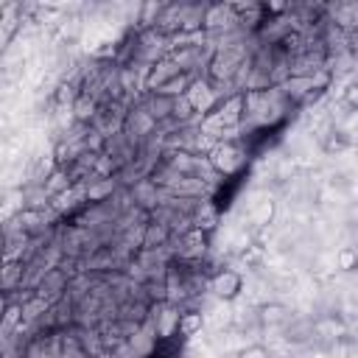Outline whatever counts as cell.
Listing matches in <instances>:
<instances>
[{
  "label": "cell",
  "mask_w": 358,
  "mask_h": 358,
  "mask_svg": "<svg viewBox=\"0 0 358 358\" xmlns=\"http://www.w3.org/2000/svg\"><path fill=\"white\" fill-rule=\"evenodd\" d=\"M201 126L207 134H224V131L243 126V92H235L218 101V106L201 120Z\"/></svg>",
  "instance_id": "2"
},
{
  "label": "cell",
  "mask_w": 358,
  "mask_h": 358,
  "mask_svg": "<svg viewBox=\"0 0 358 358\" xmlns=\"http://www.w3.org/2000/svg\"><path fill=\"white\" fill-rule=\"evenodd\" d=\"M201 327H204V316H201V310H179V327H176V336H179V338L199 336Z\"/></svg>",
  "instance_id": "6"
},
{
  "label": "cell",
  "mask_w": 358,
  "mask_h": 358,
  "mask_svg": "<svg viewBox=\"0 0 358 358\" xmlns=\"http://www.w3.org/2000/svg\"><path fill=\"white\" fill-rule=\"evenodd\" d=\"M207 162L215 173L221 176H235L243 162H246V151L235 143V140H218L210 151H207Z\"/></svg>",
  "instance_id": "3"
},
{
  "label": "cell",
  "mask_w": 358,
  "mask_h": 358,
  "mask_svg": "<svg viewBox=\"0 0 358 358\" xmlns=\"http://www.w3.org/2000/svg\"><path fill=\"white\" fill-rule=\"evenodd\" d=\"M355 268H358V263H355Z\"/></svg>",
  "instance_id": "17"
},
{
  "label": "cell",
  "mask_w": 358,
  "mask_h": 358,
  "mask_svg": "<svg viewBox=\"0 0 358 358\" xmlns=\"http://www.w3.org/2000/svg\"><path fill=\"white\" fill-rule=\"evenodd\" d=\"M70 187V173H67V168H56L48 179H45V193L48 196H59L62 190H67Z\"/></svg>",
  "instance_id": "9"
},
{
  "label": "cell",
  "mask_w": 358,
  "mask_h": 358,
  "mask_svg": "<svg viewBox=\"0 0 358 358\" xmlns=\"http://www.w3.org/2000/svg\"><path fill=\"white\" fill-rule=\"evenodd\" d=\"M171 241V227L168 224H162V221H151V224H145V232H143V249H159V246H165Z\"/></svg>",
  "instance_id": "5"
},
{
  "label": "cell",
  "mask_w": 358,
  "mask_h": 358,
  "mask_svg": "<svg viewBox=\"0 0 358 358\" xmlns=\"http://www.w3.org/2000/svg\"><path fill=\"white\" fill-rule=\"evenodd\" d=\"M333 134H336V137H330V140H324V143H322L327 154H333V151H344V148L350 145V140L344 137V131H333Z\"/></svg>",
  "instance_id": "14"
},
{
  "label": "cell",
  "mask_w": 358,
  "mask_h": 358,
  "mask_svg": "<svg viewBox=\"0 0 358 358\" xmlns=\"http://www.w3.org/2000/svg\"><path fill=\"white\" fill-rule=\"evenodd\" d=\"M344 103L358 112V81H350V84L344 87Z\"/></svg>",
  "instance_id": "15"
},
{
  "label": "cell",
  "mask_w": 358,
  "mask_h": 358,
  "mask_svg": "<svg viewBox=\"0 0 358 358\" xmlns=\"http://www.w3.org/2000/svg\"><path fill=\"white\" fill-rule=\"evenodd\" d=\"M355 263H358V249L347 246L338 252V268L341 271H355Z\"/></svg>",
  "instance_id": "12"
},
{
  "label": "cell",
  "mask_w": 358,
  "mask_h": 358,
  "mask_svg": "<svg viewBox=\"0 0 358 358\" xmlns=\"http://www.w3.org/2000/svg\"><path fill=\"white\" fill-rule=\"evenodd\" d=\"M210 291H213L218 299L232 302V299H238L241 291H243V274L235 271V268H221V271H215V274L210 277Z\"/></svg>",
  "instance_id": "4"
},
{
  "label": "cell",
  "mask_w": 358,
  "mask_h": 358,
  "mask_svg": "<svg viewBox=\"0 0 358 358\" xmlns=\"http://www.w3.org/2000/svg\"><path fill=\"white\" fill-rule=\"evenodd\" d=\"M64 271H59V268H53V271H48L45 274V280L39 282V288H36V294L45 299L48 294H59V291H64Z\"/></svg>",
  "instance_id": "8"
},
{
  "label": "cell",
  "mask_w": 358,
  "mask_h": 358,
  "mask_svg": "<svg viewBox=\"0 0 358 358\" xmlns=\"http://www.w3.org/2000/svg\"><path fill=\"white\" fill-rule=\"evenodd\" d=\"M238 358H268V352H266V347H260V344H255V347H246Z\"/></svg>",
  "instance_id": "16"
},
{
  "label": "cell",
  "mask_w": 358,
  "mask_h": 358,
  "mask_svg": "<svg viewBox=\"0 0 358 358\" xmlns=\"http://www.w3.org/2000/svg\"><path fill=\"white\" fill-rule=\"evenodd\" d=\"M285 308L282 305H263V310H260V322L263 324H277V322H285Z\"/></svg>",
  "instance_id": "11"
},
{
  "label": "cell",
  "mask_w": 358,
  "mask_h": 358,
  "mask_svg": "<svg viewBox=\"0 0 358 358\" xmlns=\"http://www.w3.org/2000/svg\"><path fill=\"white\" fill-rule=\"evenodd\" d=\"M271 213H274V207H271V201H260V204L255 207V213H252V221H255L257 227H263V224H268V218H271Z\"/></svg>",
  "instance_id": "13"
},
{
  "label": "cell",
  "mask_w": 358,
  "mask_h": 358,
  "mask_svg": "<svg viewBox=\"0 0 358 358\" xmlns=\"http://www.w3.org/2000/svg\"><path fill=\"white\" fill-rule=\"evenodd\" d=\"M249 67V56H246V48L241 42H232V45H224L218 48L210 62H207V81L213 87H224V84H232L241 70Z\"/></svg>",
  "instance_id": "1"
},
{
  "label": "cell",
  "mask_w": 358,
  "mask_h": 358,
  "mask_svg": "<svg viewBox=\"0 0 358 358\" xmlns=\"http://www.w3.org/2000/svg\"><path fill=\"white\" fill-rule=\"evenodd\" d=\"M179 352H182L179 336H173V338H157V344L151 347L148 358H179Z\"/></svg>",
  "instance_id": "7"
},
{
  "label": "cell",
  "mask_w": 358,
  "mask_h": 358,
  "mask_svg": "<svg viewBox=\"0 0 358 358\" xmlns=\"http://www.w3.org/2000/svg\"><path fill=\"white\" fill-rule=\"evenodd\" d=\"M95 109H98L95 98L87 95V92H78V98H76V103H73L76 120H92V117H95Z\"/></svg>",
  "instance_id": "10"
}]
</instances>
